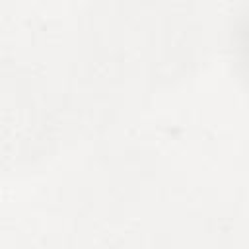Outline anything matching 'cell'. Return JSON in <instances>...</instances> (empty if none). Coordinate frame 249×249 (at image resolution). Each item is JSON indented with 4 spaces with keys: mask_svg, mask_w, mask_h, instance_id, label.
Segmentation results:
<instances>
[{
    "mask_svg": "<svg viewBox=\"0 0 249 249\" xmlns=\"http://www.w3.org/2000/svg\"><path fill=\"white\" fill-rule=\"evenodd\" d=\"M230 51L235 72L249 88V2L239 10L231 33H230Z\"/></svg>",
    "mask_w": 249,
    "mask_h": 249,
    "instance_id": "obj_1",
    "label": "cell"
}]
</instances>
